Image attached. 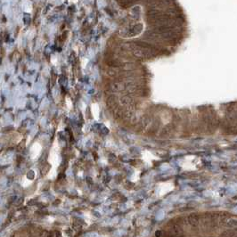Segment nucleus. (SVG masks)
Listing matches in <instances>:
<instances>
[{
  "instance_id": "f257e3e1",
  "label": "nucleus",
  "mask_w": 237,
  "mask_h": 237,
  "mask_svg": "<svg viewBox=\"0 0 237 237\" xmlns=\"http://www.w3.org/2000/svg\"><path fill=\"white\" fill-rule=\"evenodd\" d=\"M142 30H143V25H141L140 23H135V24L129 25L127 28L123 29L121 30V33L126 35V37L127 38H131V37L136 36Z\"/></svg>"
},
{
  "instance_id": "f03ea898",
  "label": "nucleus",
  "mask_w": 237,
  "mask_h": 237,
  "mask_svg": "<svg viewBox=\"0 0 237 237\" xmlns=\"http://www.w3.org/2000/svg\"><path fill=\"white\" fill-rule=\"evenodd\" d=\"M119 102H120L121 104L124 105V106H129V105L133 104L134 99H133L132 97H130L129 95L125 94V95H123V96L119 99Z\"/></svg>"
},
{
  "instance_id": "7ed1b4c3",
  "label": "nucleus",
  "mask_w": 237,
  "mask_h": 237,
  "mask_svg": "<svg viewBox=\"0 0 237 237\" xmlns=\"http://www.w3.org/2000/svg\"><path fill=\"white\" fill-rule=\"evenodd\" d=\"M106 103H107V105H108L110 108L115 109L116 106H117V104H118V102H117V99H116V97H115L114 95H110V96L107 98V100H106Z\"/></svg>"
}]
</instances>
